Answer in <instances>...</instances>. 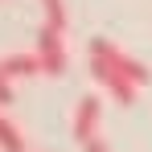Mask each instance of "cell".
Returning <instances> with one entry per match:
<instances>
[{
  "instance_id": "obj_6",
  "label": "cell",
  "mask_w": 152,
  "mask_h": 152,
  "mask_svg": "<svg viewBox=\"0 0 152 152\" xmlns=\"http://www.w3.org/2000/svg\"><path fill=\"white\" fill-rule=\"evenodd\" d=\"M0 152H25V132L8 115H0Z\"/></svg>"
},
{
  "instance_id": "obj_1",
  "label": "cell",
  "mask_w": 152,
  "mask_h": 152,
  "mask_svg": "<svg viewBox=\"0 0 152 152\" xmlns=\"http://www.w3.org/2000/svg\"><path fill=\"white\" fill-rule=\"evenodd\" d=\"M91 58H103L111 70H119V74H124L127 82H136V86H144V82H148V66H144L140 58L124 53L115 41H107V37H91Z\"/></svg>"
},
{
  "instance_id": "obj_4",
  "label": "cell",
  "mask_w": 152,
  "mask_h": 152,
  "mask_svg": "<svg viewBox=\"0 0 152 152\" xmlns=\"http://www.w3.org/2000/svg\"><path fill=\"white\" fill-rule=\"evenodd\" d=\"M91 78H95V82H99V86L119 103V107H132V103H136V91H140V86H136V82H127L119 70H111L103 58H91Z\"/></svg>"
},
{
  "instance_id": "obj_8",
  "label": "cell",
  "mask_w": 152,
  "mask_h": 152,
  "mask_svg": "<svg viewBox=\"0 0 152 152\" xmlns=\"http://www.w3.org/2000/svg\"><path fill=\"white\" fill-rule=\"evenodd\" d=\"M12 99H17V91H12V78L0 70V107H8Z\"/></svg>"
},
{
  "instance_id": "obj_3",
  "label": "cell",
  "mask_w": 152,
  "mask_h": 152,
  "mask_svg": "<svg viewBox=\"0 0 152 152\" xmlns=\"http://www.w3.org/2000/svg\"><path fill=\"white\" fill-rule=\"evenodd\" d=\"M99 124H103V99L99 95H82L74 107V119H70V136L86 148L91 140H99Z\"/></svg>"
},
{
  "instance_id": "obj_5",
  "label": "cell",
  "mask_w": 152,
  "mask_h": 152,
  "mask_svg": "<svg viewBox=\"0 0 152 152\" xmlns=\"http://www.w3.org/2000/svg\"><path fill=\"white\" fill-rule=\"evenodd\" d=\"M0 70L8 78H33V74H41V58H37V50L33 53H8V58H0Z\"/></svg>"
},
{
  "instance_id": "obj_2",
  "label": "cell",
  "mask_w": 152,
  "mask_h": 152,
  "mask_svg": "<svg viewBox=\"0 0 152 152\" xmlns=\"http://www.w3.org/2000/svg\"><path fill=\"white\" fill-rule=\"evenodd\" d=\"M66 29H53V25H41L37 29V58H41V74H53L62 78L66 74Z\"/></svg>"
},
{
  "instance_id": "obj_9",
  "label": "cell",
  "mask_w": 152,
  "mask_h": 152,
  "mask_svg": "<svg viewBox=\"0 0 152 152\" xmlns=\"http://www.w3.org/2000/svg\"><path fill=\"white\" fill-rule=\"evenodd\" d=\"M82 152H111V144H107V140H103V136H99V140H91V144H86V148H82Z\"/></svg>"
},
{
  "instance_id": "obj_7",
  "label": "cell",
  "mask_w": 152,
  "mask_h": 152,
  "mask_svg": "<svg viewBox=\"0 0 152 152\" xmlns=\"http://www.w3.org/2000/svg\"><path fill=\"white\" fill-rule=\"evenodd\" d=\"M41 8H45V25L66 29V0H41Z\"/></svg>"
}]
</instances>
